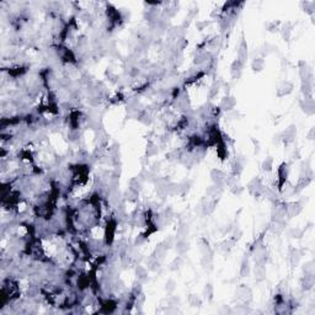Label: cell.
Here are the masks:
<instances>
[{"label":"cell","mask_w":315,"mask_h":315,"mask_svg":"<svg viewBox=\"0 0 315 315\" xmlns=\"http://www.w3.org/2000/svg\"><path fill=\"white\" fill-rule=\"evenodd\" d=\"M271 166H272V160L271 159H267L266 161L264 163V169L265 170H271Z\"/></svg>","instance_id":"cell-3"},{"label":"cell","mask_w":315,"mask_h":315,"mask_svg":"<svg viewBox=\"0 0 315 315\" xmlns=\"http://www.w3.org/2000/svg\"><path fill=\"white\" fill-rule=\"evenodd\" d=\"M252 68H254V70H261V69L264 68V62L261 61L260 58L255 59L254 63H252Z\"/></svg>","instance_id":"cell-2"},{"label":"cell","mask_w":315,"mask_h":315,"mask_svg":"<svg viewBox=\"0 0 315 315\" xmlns=\"http://www.w3.org/2000/svg\"><path fill=\"white\" fill-rule=\"evenodd\" d=\"M234 104H235V101L231 99V97H225V100L223 101V106L225 107V110L233 109L234 107Z\"/></svg>","instance_id":"cell-1"}]
</instances>
